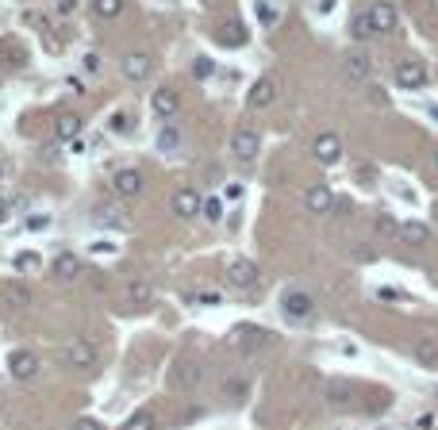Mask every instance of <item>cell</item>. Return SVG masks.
<instances>
[{"label":"cell","instance_id":"cell-14","mask_svg":"<svg viewBox=\"0 0 438 430\" xmlns=\"http://www.w3.org/2000/svg\"><path fill=\"white\" fill-rule=\"evenodd\" d=\"M215 39H219V46H231V50H235V46L250 43V35H246V27L239 20H223V23L215 27Z\"/></svg>","mask_w":438,"mask_h":430},{"label":"cell","instance_id":"cell-44","mask_svg":"<svg viewBox=\"0 0 438 430\" xmlns=\"http://www.w3.org/2000/svg\"><path fill=\"white\" fill-rule=\"evenodd\" d=\"M85 70H89V73L100 70V58H97V54H89V58H85Z\"/></svg>","mask_w":438,"mask_h":430},{"label":"cell","instance_id":"cell-24","mask_svg":"<svg viewBox=\"0 0 438 430\" xmlns=\"http://www.w3.org/2000/svg\"><path fill=\"white\" fill-rule=\"evenodd\" d=\"M92 12L100 20H116V16H123V0H92Z\"/></svg>","mask_w":438,"mask_h":430},{"label":"cell","instance_id":"cell-28","mask_svg":"<svg viewBox=\"0 0 438 430\" xmlns=\"http://www.w3.org/2000/svg\"><path fill=\"white\" fill-rule=\"evenodd\" d=\"M200 212H204V219H208V223H219V219H223V200H215V196H204V208H200Z\"/></svg>","mask_w":438,"mask_h":430},{"label":"cell","instance_id":"cell-45","mask_svg":"<svg viewBox=\"0 0 438 430\" xmlns=\"http://www.w3.org/2000/svg\"><path fill=\"white\" fill-rule=\"evenodd\" d=\"M4 219H8V200L0 196V223H4Z\"/></svg>","mask_w":438,"mask_h":430},{"label":"cell","instance_id":"cell-43","mask_svg":"<svg viewBox=\"0 0 438 430\" xmlns=\"http://www.w3.org/2000/svg\"><path fill=\"white\" fill-rule=\"evenodd\" d=\"M73 8H78V0H58V12H62V16H70Z\"/></svg>","mask_w":438,"mask_h":430},{"label":"cell","instance_id":"cell-31","mask_svg":"<svg viewBox=\"0 0 438 430\" xmlns=\"http://www.w3.org/2000/svg\"><path fill=\"white\" fill-rule=\"evenodd\" d=\"M123 430H154V415H150V411H135Z\"/></svg>","mask_w":438,"mask_h":430},{"label":"cell","instance_id":"cell-18","mask_svg":"<svg viewBox=\"0 0 438 430\" xmlns=\"http://www.w3.org/2000/svg\"><path fill=\"white\" fill-rule=\"evenodd\" d=\"M150 108H154V116H161V119H169L173 112L181 108V97L173 89H158L154 97H150Z\"/></svg>","mask_w":438,"mask_h":430},{"label":"cell","instance_id":"cell-46","mask_svg":"<svg viewBox=\"0 0 438 430\" xmlns=\"http://www.w3.org/2000/svg\"><path fill=\"white\" fill-rule=\"evenodd\" d=\"M331 4H335V0H319V8H323V12H327V8H331Z\"/></svg>","mask_w":438,"mask_h":430},{"label":"cell","instance_id":"cell-23","mask_svg":"<svg viewBox=\"0 0 438 430\" xmlns=\"http://www.w3.org/2000/svg\"><path fill=\"white\" fill-rule=\"evenodd\" d=\"M350 35H354V39H373V20H369V12H358L354 16V23H350Z\"/></svg>","mask_w":438,"mask_h":430},{"label":"cell","instance_id":"cell-5","mask_svg":"<svg viewBox=\"0 0 438 430\" xmlns=\"http://www.w3.org/2000/svg\"><path fill=\"white\" fill-rule=\"evenodd\" d=\"M311 154H316V161H323V166H335L342 158V139L335 131H323V135L311 142Z\"/></svg>","mask_w":438,"mask_h":430},{"label":"cell","instance_id":"cell-29","mask_svg":"<svg viewBox=\"0 0 438 430\" xmlns=\"http://www.w3.org/2000/svg\"><path fill=\"white\" fill-rule=\"evenodd\" d=\"M277 20H281L277 4H269V0H262V4H258V23H262V27H273Z\"/></svg>","mask_w":438,"mask_h":430},{"label":"cell","instance_id":"cell-11","mask_svg":"<svg viewBox=\"0 0 438 430\" xmlns=\"http://www.w3.org/2000/svg\"><path fill=\"white\" fill-rule=\"evenodd\" d=\"M200 208H204V196L196 193V188H177L173 193V215H185V219H193V215H200Z\"/></svg>","mask_w":438,"mask_h":430},{"label":"cell","instance_id":"cell-7","mask_svg":"<svg viewBox=\"0 0 438 430\" xmlns=\"http://www.w3.org/2000/svg\"><path fill=\"white\" fill-rule=\"evenodd\" d=\"M65 361H70L73 369H92L97 365V346H92L89 338H73L70 350H65Z\"/></svg>","mask_w":438,"mask_h":430},{"label":"cell","instance_id":"cell-36","mask_svg":"<svg viewBox=\"0 0 438 430\" xmlns=\"http://www.w3.org/2000/svg\"><path fill=\"white\" fill-rule=\"evenodd\" d=\"M434 426V411H423V415H415V430H431Z\"/></svg>","mask_w":438,"mask_h":430},{"label":"cell","instance_id":"cell-40","mask_svg":"<svg viewBox=\"0 0 438 430\" xmlns=\"http://www.w3.org/2000/svg\"><path fill=\"white\" fill-rule=\"evenodd\" d=\"M223 196H227V200H235V204H239V200H242V185H227V188H223Z\"/></svg>","mask_w":438,"mask_h":430},{"label":"cell","instance_id":"cell-3","mask_svg":"<svg viewBox=\"0 0 438 430\" xmlns=\"http://www.w3.org/2000/svg\"><path fill=\"white\" fill-rule=\"evenodd\" d=\"M258 146H262V139H258V131H254V127H239L231 135V154L239 161H254V158H258Z\"/></svg>","mask_w":438,"mask_h":430},{"label":"cell","instance_id":"cell-10","mask_svg":"<svg viewBox=\"0 0 438 430\" xmlns=\"http://www.w3.org/2000/svg\"><path fill=\"white\" fill-rule=\"evenodd\" d=\"M304 208H308L311 215H327L331 208H335V193H331L327 185H311L308 193H304Z\"/></svg>","mask_w":438,"mask_h":430},{"label":"cell","instance_id":"cell-8","mask_svg":"<svg viewBox=\"0 0 438 430\" xmlns=\"http://www.w3.org/2000/svg\"><path fill=\"white\" fill-rule=\"evenodd\" d=\"M265 338H269V334H265L262 327H235V330H231V346H235V350H242V353L262 350V346H265Z\"/></svg>","mask_w":438,"mask_h":430},{"label":"cell","instance_id":"cell-2","mask_svg":"<svg viewBox=\"0 0 438 430\" xmlns=\"http://www.w3.org/2000/svg\"><path fill=\"white\" fill-rule=\"evenodd\" d=\"M227 281H231L239 292H250L254 284H258V265H254L250 257H235V262L227 265Z\"/></svg>","mask_w":438,"mask_h":430},{"label":"cell","instance_id":"cell-6","mask_svg":"<svg viewBox=\"0 0 438 430\" xmlns=\"http://www.w3.org/2000/svg\"><path fill=\"white\" fill-rule=\"evenodd\" d=\"M8 372H12L16 380H35L39 377V358H35L31 350H16L12 358H8Z\"/></svg>","mask_w":438,"mask_h":430},{"label":"cell","instance_id":"cell-32","mask_svg":"<svg viewBox=\"0 0 438 430\" xmlns=\"http://www.w3.org/2000/svg\"><path fill=\"white\" fill-rule=\"evenodd\" d=\"M8 303H12V308H27V303H31V292H27L23 284H8Z\"/></svg>","mask_w":438,"mask_h":430},{"label":"cell","instance_id":"cell-39","mask_svg":"<svg viewBox=\"0 0 438 430\" xmlns=\"http://www.w3.org/2000/svg\"><path fill=\"white\" fill-rule=\"evenodd\" d=\"M73 430H104L97 419H78V423H73Z\"/></svg>","mask_w":438,"mask_h":430},{"label":"cell","instance_id":"cell-47","mask_svg":"<svg viewBox=\"0 0 438 430\" xmlns=\"http://www.w3.org/2000/svg\"><path fill=\"white\" fill-rule=\"evenodd\" d=\"M4 50H8V46H4V39H0V58H4Z\"/></svg>","mask_w":438,"mask_h":430},{"label":"cell","instance_id":"cell-49","mask_svg":"<svg viewBox=\"0 0 438 430\" xmlns=\"http://www.w3.org/2000/svg\"><path fill=\"white\" fill-rule=\"evenodd\" d=\"M434 169H438V150H434Z\"/></svg>","mask_w":438,"mask_h":430},{"label":"cell","instance_id":"cell-30","mask_svg":"<svg viewBox=\"0 0 438 430\" xmlns=\"http://www.w3.org/2000/svg\"><path fill=\"white\" fill-rule=\"evenodd\" d=\"M193 77H196V81H208V77H215V62L200 54V58L193 62Z\"/></svg>","mask_w":438,"mask_h":430},{"label":"cell","instance_id":"cell-1","mask_svg":"<svg viewBox=\"0 0 438 430\" xmlns=\"http://www.w3.org/2000/svg\"><path fill=\"white\" fill-rule=\"evenodd\" d=\"M281 308H284V315H289L292 323H304V319H311V315H316V300H311L308 292L289 289V292L281 296Z\"/></svg>","mask_w":438,"mask_h":430},{"label":"cell","instance_id":"cell-16","mask_svg":"<svg viewBox=\"0 0 438 430\" xmlns=\"http://www.w3.org/2000/svg\"><path fill=\"white\" fill-rule=\"evenodd\" d=\"M50 273L58 276L62 284H70V281H78V276H81V262L73 254H58V257H54V265H50Z\"/></svg>","mask_w":438,"mask_h":430},{"label":"cell","instance_id":"cell-48","mask_svg":"<svg viewBox=\"0 0 438 430\" xmlns=\"http://www.w3.org/2000/svg\"><path fill=\"white\" fill-rule=\"evenodd\" d=\"M431 116H434V119H438V108H431Z\"/></svg>","mask_w":438,"mask_h":430},{"label":"cell","instance_id":"cell-22","mask_svg":"<svg viewBox=\"0 0 438 430\" xmlns=\"http://www.w3.org/2000/svg\"><path fill=\"white\" fill-rule=\"evenodd\" d=\"M400 238H404L407 246H423L427 238H431V231H427V223H400Z\"/></svg>","mask_w":438,"mask_h":430},{"label":"cell","instance_id":"cell-37","mask_svg":"<svg viewBox=\"0 0 438 430\" xmlns=\"http://www.w3.org/2000/svg\"><path fill=\"white\" fill-rule=\"evenodd\" d=\"M358 181H361V185H373V181H377V169H373V166H361V169H358Z\"/></svg>","mask_w":438,"mask_h":430},{"label":"cell","instance_id":"cell-19","mask_svg":"<svg viewBox=\"0 0 438 430\" xmlns=\"http://www.w3.org/2000/svg\"><path fill=\"white\" fill-rule=\"evenodd\" d=\"M54 139H58V142H73V139H81V116H73V112L58 116V123H54Z\"/></svg>","mask_w":438,"mask_h":430},{"label":"cell","instance_id":"cell-26","mask_svg":"<svg viewBox=\"0 0 438 430\" xmlns=\"http://www.w3.org/2000/svg\"><path fill=\"white\" fill-rule=\"evenodd\" d=\"M323 392H327V399H335V404H346L354 388H350L346 380H327V388H323Z\"/></svg>","mask_w":438,"mask_h":430},{"label":"cell","instance_id":"cell-12","mask_svg":"<svg viewBox=\"0 0 438 430\" xmlns=\"http://www.w3.org/2000/svg\"><path fill=\"white\" fill-rule=\"evenodd\" d=\"M273 100H277V81H273V77H258V81H254V89H250V97H246V104H250L254 112L269 108Z\"/></svg>","mask_w":438,"mask_h":430},{"label":"cell","instance_id":"cell-34","mask_svg":"<svg viewBox=\"0 0 438 430\" xmlns=\"http://www.w3.org/2000/svg\"><path fill=\"white\" fill-rule=\"evenodd\" d=\"M415 358L423 361V365H434V361H438V346H434V342H419V346H415Z\"/></svg>","mask_w":438,"mask_h":430},{"label":"cell","instance_id":"cell-50","mask_svg":"<svg viewBox=\"0 0 438 430\" xmlns=\"http://www.w3.org/2000/svg\"><path fill=\"white\" fill-rule=\"evenodd\" d=\"M204 4H219V0H204Z\"/></svg>","mask_w":438,"mask_h":430},{"label":"cell","instance_id":"cell-15","mask_svg":"<svg viewBox=\"0 0 438 430\" xmlns=\"http://www.w3.org/2000/svg\"><path fill=\"white\" fill-rule=\"evenodd\" d=\"M150 70H154V62H150V54H127L123 58V77H131V81H142V77H150Z\"/></svg>","mask_w":438,"mask_h":430},{"label":"cell","instance_id":"cell-42","mask_svg":"<svg viewBox=\"0 0 438 430\" xmlns=\"http://www.w3.org/2000/svg\"><path fill=\"white\" fill-rule=\"evenodd\" d=\"M112 250H116V246L104 242V238H100V242H92V254H112Z\"/></svg>","mask_w":438,"mask_h":430},{"label":"cell","instance_id":"cell-9","mask_svg":"<svg viewBox=\"0 0 438 430\" xmlns=\"http://www.w3.org/2000/svg\"><path fill=\"white\" fill-rule=\"evenodd\" d=\"M112 193L123 196V200H135L142 193V173L139 169H119V173L112 177Z\"/></svg>","mask_w":438,"mask_h":430},{"label":"cell","instance_id":"cell-4","mask_svg":"<svg viewBox=\"0 0 438 430\" xmlns=\"http://www.w3.org/2000/svg\"><path fill=\"white\" fill-rule=\"evenodd\" d=\"M392 77L400 89H423L427 85V65L423 62H396Z\"/></svg>","mask_w":438,"mask_h":430},{"label":"cell","instance_id":"cell-17","mask_svg":"<svg viewBox=\"0 0 438 430\" xmlns=\"http://www.w3.org/2000/svg\"><path fill=\"white\" fill-rule=\"evenodd\" d=\"M369 73H373V58H369V54H361V50L346 54V77L350 81H369Z\"/></svg>","mask_w":438,"mask_h":430},{"label":"cell","instance_id":"cell-38","mask_svg":"<svg viewBox=\"0 0 438 430\" xmlns=\"http://www.w3.org/2000/svg\"><path fill=\"white\" fill-rule=\"evenodd\" d=\"M223 392H227V396H242V392H246V380H227Z\"/></svg>","mask_w":438,"mask_h":430},{"label":"cell","instance_id":"cell-13","mask_svg":"<svg viewBox=\"0 0 438 430\" xmlns=\"http://www.w3.org/2000/svg\"><path fill=\"white\" fill-rule=\"evenodd\" d=\"M369 20H373V31L385 35L396 27V4L392 0H377V4H369Z\"/></svg>","mask_w":438,"mask_h":430},{"label":"cell","instance_id":"cell-33","mask_svg":"<svg viewBox=\"0 0 438 430\" xmlns=\"http://www.w3.org/2000/svg\"><path fill=\"white\" fill-rule=\"evenodd\" d=\"M39 265H43L39 254H20V257H16V269H20V273H39Z\"/></svg>","mask_w":438,"mask_h":430},{"label":"cell","instance_id":"cell-35","mask_svg":"<svg viewBox=\"0 0 438 430\" xmlns=\"http://www.w3.org/2000/svg\"><path fill=\"white\" fill-rule=\"evenodd\" d=\"M377 231L380 235H400V223H396L392 215H377Z\"/></svg>","mask_w":438,"mask_h":430},{"label":"cell","instance_id":"cell-27","mask_svg":"<svg viewBox=\"0 0 438 430\" xmlns=\"http://www.w3.org/2000/svg\"><path fill=\"white\" fill-rule=\"evenodd\" d=\"M177 146H181V131L173 127V123H166L161 135H158V150H177Z\"/></svg>","mask_w":438,"mask_h":430},{"label":"cell","instance_id":"cell-25","mask_svg":"<svg viewBox=\"0 0 438 430\" xmlns=\"http://www.w3.org/2000/svg\"><path fill=\"white\" fill-rule=\"evenodd\" d=\"M108 131H116V135H131V131H135V116H131V112H116V116L108 119Z\"/></svg>","mask_w":438,"mask_h":430},{"label":"cell","instance_id":"cell-21","mask_svg":"<svg viewBox=\"0 0 438 430\" xmlns=\"http://www.w3.org/2000/svg\"><path fill=\"white\" fill-rule=\"evenodd\" d=\"M150 300H154V289H150L146 281H131L127 284V303L131 308H146Z\"/></svg>","mask_w":438,"mask_h":430},{"label":"cell","instance_id":"cell-20","mask_svg":"<svg viewBox=\"0 0 438 430\" xmlns=\"http://www.w3.org/2000/svg\"><path fill=\"white\" fill-rule=\"evenodd\" d=\"M196 380H200V365H196V361H181V365L173 369V385L177 388H196Z\"/></svg>","mask_w":438,"mask_h":430},{"label":"cell","instance_id":"cell-41","mask_svg":"<svg viewBox=\"0 0 438 430\" xmlns=\"http://www.w3.org/2000/svg\"><path fill=\"white\" fill-rule=\"evenodd\" d=\"M46 223H50V219H46V215H35V219H27V227H31V231H43Z\"/></svg>","mask_w":438,"mask_h":430}]
</instances>
